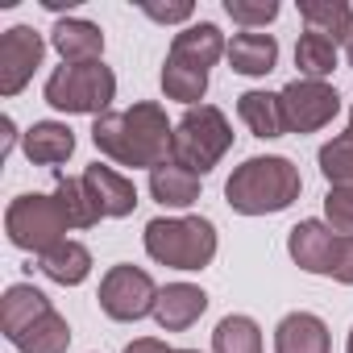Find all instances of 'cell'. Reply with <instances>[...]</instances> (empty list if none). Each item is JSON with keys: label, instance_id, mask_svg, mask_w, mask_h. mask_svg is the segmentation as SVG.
<instances>
[{"label": "cell", "instance_id": "cell-15", "mask_svg": "<svg viewBox=\"0 0 353 353\" xmlns=\"http://www.w3.org/2000/svg\"><path fill=\"white\" fill-rule=\"evenodd\" d=\"M328 328L320 316L312 312H291L283 316L279 332H274V353H328Z\"/></svg>", "mask_w": 353, "mask_h": 353}, {"label": "cell", "instance_id": "cell-13", "mask_svg": "<svg viewBox=\"0 0 353 353\" xmlns=\"http://www.w3.org/2000/svg\"><path fill=\"white\" fill-rule=\"evenodd\" d=\"M83 183H88V192H92L100 216H129V212L137 208V188L125 179V174H117L112 166H100V162L88 166V170H83Z\"/></svg>", "mask_w": 353, "mask_h": 353}, {"label": "cell", "instance_id": "cell-18", "mask_svg": "<svg viewBox=\"0 0 353 353\" xmlns=\"http://www.w3.org/2000/svg\"><path fill=\"white\" fill-rule=\"evenodd\" d=\"M299 17L307 21L312 34H320L328 42H349L353 38V9L345 0H303Z\"/></svg>", "mask_w": 353, "mask_h": 353}, {"label": "cell", "instance_id": "cell-32", "mask_svg": "<svg viewBox=\"0 0 353 353\" xmlns=\"http://www.w3.org/2000/svg\"><path fill=\"white\" fill-rule=\"evenodd\" d=\"M125 353H174V349H166L162 341L145 336V341H133V345H125Z\"/></svg>", "mask_w": 353, "mask_h": 353}, {"label": "cell", "instance_id": "cell-3", "mask_svg": "<svg viewBox=\"0 0 353 353\" xmlns=\"http://www.w3.org/2000/svg\"><path fill=\"white\" fill-rule=\"evenodd\" d=\"M145 254L174 270H204L216 258V229L204 216L179 221H150L145 225Z\"/></svg>", "mask_w": 353, "mask_h": 353}, {"label": "cell", "instance_id": "cell-8", "mask_svg": "<svg viewBox=\"0 0 353 353\" xmlns=\"http://www.w3.org/2000/svg\"><path fill=\"white\" fill-rule=\"evenodd\" d=\"M279 104H283V125L291 133H316L336 117L341 96L324 79H295L279 92Z\"/></svg>", "mask_w": 353, "mask_h": 353}, {"label": "cell", "instance_id": "cell-16", "mask_svg": "<svg viewBox=\"0 0 353 353\" xmlns=\"http://www.w3.org/2000/svg\"><path fill=\"white\" fill-rule=\"evenodd\" d=\"M150 192L166 208H188V204L200 200V174H192L188 166H179L174 158H166V162H158L150 170Z\"/></svg>", "mask_w": 353, "mask_h": 353}, {"label": "cell", "instance_id": "cell-5", "mask_svg": "<svg viewBox=\"0 0 353 353\" xmlns=\"http://www.w3.org/2000/svg\"><path fill=\"white\" fill-rule=\"evenodd\" d=\"M117 96V75L104 63H63L46 79V104L59 112H104Z\"/></svg>", "mask_w": 353, "mask_h": 353}, {"label": "cell", "instance_id": "cell-35", "mask_svg": "<svg viewBox=\"0 0 353 353\" xmlns=\"http://www.w3.org/2000/svg\"><path fill=\"white\" fill-rule=\"evenodd\" d=\"M349 137H353V112H349Z\"/></svg>", "mask_w": 353, "mask_h": 353}, {"label": "cell", "instance_id": "cell-14", "mask_svg": "<svg viewBox=\"0 0 353 353\" xmlns=\"http://www.w3.org/2000/svg\"><path fill=\"white\" fill-rule=\"evenodd\" d=\"M46 312H50V299H46L38 287L17 283V287L5 291V299H0V328H5L9 341H17V336H21L34 320H42Z\"/></svg>", "mask_w": 353, "mask_h": 353}, {"label": "cell", "instance_id": "cell-4", "mask_svg": "<svg viewBox=\"0 0 353 353\" xmlns=\"http://www.w3.org/2000/svg\"><path fill=\"white\" fill-rule=\"evenodd\" d=\"M233 145V129L225 121L221 108L212 104H200V108H188L183 121L174 125V137H170V158L188 166L192 174H208Z\"/></svg>", "mask_w": 353, "mask_h": 353}, {"label": "cell", "instance_id": "cell-28", "mask_svg": "<svg viewBox=\"0 0 353 353\" xmlns=\"http://www.w3.org/2000/svg\"><path fill=\"white\" fill-rule=\"evenodd\" d=\"M320 170L332 188H353V137L341 133L320 150Z\"/></svg>", "mask_w": 353, "mask_h": 353}, {"label": "cell", "instance_id": "cell-33", "mask_svg": "<svg viewBox=\"0 0 353 353\" xmlns=\"http://www.w3.org/2000/svg\"><path fill=\"white\" fill-rule=\"evenodd\" d=\"M345 54H349V67H353V38L345 42Z\"/></svg>", "mask_w": 353, "mask_h": 353}, {"label": "cell", "instance_id": "cell-36", "mask_svg": "<svg viewBox=\"0 0 353 353\" xmlns=\"http://www.w3.org/2000/svg\"><path fill=\"white\" fill-rule=\"evenodd\" d=\"M349 353H353V332H349Z\"/></svg>", "mask_w": 353, "mask_h": 353}, {"label": "cell", "instance_id": "cell-31", "mask_svg": "<svg viewBox=\"0 0 353 353\" xmlns=\"http://www.w3.org/2000/svg\"><path fill=\"white\" fill-rule=\"evenodd\" d=\"M145 17L162 21V26H174V21H188L192 17V5H141Z\"/></svg>", "mask_w": 353, "mask_h": 353}, {"label": "cell", "instance_id": "cell-24", "mask_svg": "<svg viewBox=\"0 0 353 353\" xmlns=\"http://www.w3.org/2000/svg\"><path fill=\"white\" fill-rule=\"evenodd\" d=\"M54 200H59V208H63V216H67L71 229H92L100 221V208H96V200H92V192H88L83 179H67V174H59Z\"/></svg>", "mask_w": 353, "mask_h": 353}, {"label": "cell", "instance_id": "cell-20", "mask_svg": "<svg viewBox=\"0 0 353 353\" xmlns=\"http://www.w3.org/2000/svg\"><path fill=\"white\" fill-rule=\"evenodd\" d=\"M26 154L42 166H59L75 154V133L59 121H38L30 133H26Z\"/></svg>", "mask_w": 353, "mask_h": 353}, {"label": "cell", "instance_id": "cell-2", "mask_svg": "<svg viewBox=\"0 0 353 353\" xmlns=\"http://www.w3.org/2000/svg\"><path fill=\"white\" fill-rule=\"evenodd\" d=\"M299 170L270 154V158H245L225 183V200L233 212L241 216H266V212H283L299 200Z\"/></svg>", "mask_w": 353, "mask_h": 353}, {"label": "cell", "instance_id": "cell-34", "mask_svg": "<svg viewBox=\"0 0 353 353\" xmlns=\"http://www.w3.org/2000/svg\"><path fill=\"white\" fill-rule=\"evenodd\" d=\"M174 353H200V349H174Z\"/></svg>", "mask_w": 353, "mask_h": 353}, {"label": "cell", "instance_id": "cell-1", "mask_svg": "<svg viewBox=\"0 0 353 353\" xmlns=\"http://www.w3.org/2000/svg\"><path fill=\"white\" fill-rule=\"evenodd\" d=\"M170 121L158 104H133L125 112H104L92 125V141L121 166H158L170 158Z\"/></svg>", "mask_w": 353, "mask_h": 353}, {"label": "cell", "instance_id": "cell-9", "mask_svg": "<svg viewBox=\"0 0 353 353\" xmlns=\"http://www.w3.org/2000/svg\"><path fill=\"white\" fill-rule=\"evenodd\" d=\"M158 303V287L145 270L137 266H112L100 283V307L112 320H141Z\"/></svg>", "mask_w": 353, "mask_h": 353}, {"label": "cell", "instance_id": "cell-22", "mask_svg": "<svg viewBox=\"0 0 353 353\" xmlns=\"http://www.w3.org/2000/svg\"><path fill=\"white\" fill-rule=\"evenodd\" d=\"M237 112H241V121L250 125L254 137H283V129H287L283 125V104L270 92H245L237 100Z\"/></svg>", "mask_w": 353, "mask_h": 353}, {"label": "cell", "instance_id": "cell-10", "mask_svg": "<svg viewBox=\"0 0 353 353\" xmlns=\"http://www.w3.org/2000/svg\"><path fill=\"white\" fill-rule=\"evenodd\" d=\"M42 54H46L42 34L30 30V26H13L5 38H0V92L17 96L34 79V71L42 67Z\"/></svg>", "mask_w": 353, "mask_h": 353}, {"label": "cell", "instance_id": "cell-26", "mask_svg": "<svg viewBox=\"0 0 353 353\" xmlns=\"http://www.w3.org/2000/svg\"><path fill=\"white\" fill-rule=\"evenodd\" d=\"M295 67L307 75V79H324V75H332V67H336V42H328V38H320V34H303L299 38V46H295Z\"/></svg>", "mask_w": 353, "mask_h": 353}, {"label": "cell", "instance_id": "cell-29", "mask_svg": "<svg viewBox=\"0 0 353 353\" xmlns=\"http://www.w3.org/2000/svg\"><path fill=\"white\" fill-rule=\"evenodd\" d=\"M225 13L241 26H266L279 17V5L274 0H225Z\"/></svg>", "mask_w": 353, "mask_h": 353}, {"label": "cell", "instance_id": "cell-6", "mask_svg": "<svg viewBox=\"0 0 353 353\" xmlns=\"http://www.w3.org/2000/svg\"><path fill=\"white\" fill-rule=\"evenodd\" d=\"M287 254L307 274H328L336 283H353V237L332 233L320 221H299L287 237Z\"/></svg>", "mask_w": 353, "mask_h": 353}, {"label": "cell", "instance_id": "cell-21", "mask_svg": "<svg viewBox=\"0 0 353 353\" xmlns=\"http://www.w3.org/2000/svg\"><path fill=\"white\" fill-rule=\"evenodd\" d=\"M42 274L63 283V287H75V283H83L92 274V254L79 241H63V245L42 254Z\"/></svg>", "mask_w": 353, "mask_h": 353}, {"label": "cell", "instance_id": "cell-11", "mask_svg": "<svg viewBox=\"0 0 353 353\" xmlns=\"http://www.w3.org/2000/svg\"><path fill=\"white\" fill-rule=\"evenodd\" d=\"M221 54H229L221 30H216L212 21H200V26H188L183 34H174L166 59L179 63V67H192V71H204V75H208V67H212Z\"/></svg>", "mask_w": 353, "mask_h": 353}, {"label": "cell", "instance_id": "cell-12", "mask_svg": "<svg viewBox=\"0 0 353 353\" xmlns=\"http://www.w3.org/2000/svg\"><path fill=\"white\" fill-rule=\"evenodd\" d=\"M204 307H208V295L200 287H192V283H170V287L158 291L154 316H158V324L166 332H183V328H192L204 316Z\"/></svg>", "mask_w": 353, "mask_h": 353}, {"label": "cell", "instance_id": "cell-19", "mask_svg": "<svg viewBox=\"0 0 353 353\" xmlns=\"http://www.w3.org/2000/svg\"><path fill=\"white\" fill-rule=\"evenodd\" d=\"M229 63L241 75H270L279 63V42L270 34H237L229 42Z\"/></svg>", "mask_w": 353, "mask_h": 353}, {"label": "cell", "instance_id": "cell-27", "mask_svg": "<svg viewBox=\"0 0 353 353\" xmlns=\"http://www.w3.org/2000/svg\"><path fill=\"white\" fill-rule=\"evenodd\" d=\"M162 92H166L170 100L196 104V100H204V92H208V75H204V71H192V67H179V63L166 59V67H162Z\"/></svg>", "mask_w": 353, "mask_h": 353}, {"label": "cell", "instance_id": "cell-7", "mask_svg": "<svg viewBox=\"0 0 353 353\" xmlns=\"http://www.w3.org/2000/svg\"><path fill=\"white\" fill-rule=\"evenodd\" d=\"M5 229H9V241L17 245V250H34V254H46V250H54V245H63L67 237V216H63V208H59V200L54 196H17L13 204H9V212H5Z\"/></svg>", "mask_w": 353, "mask_h": 353}, {"label": "cell", "instance_id": "cell-30", "mask_svg": "<svg viewBox=\"0 0 353 353\" xmlns=\"http://www.w3.org/2000/svg\"><path fill=\"white\" fill-rule=\"evenodd\" d=\"M324 212H328V221H332L336 233L353 237V188H332L324 196Z\"/></svg>", "mask_w": 353, "mask_h": 353}, {"label": "cell", "instance_id": "cell-25", "mask_svg": "<svg viewBox=\"0 0 353 353\" xmlns=\"http://www.w3.org/2000/svg\"><path fill=\"white\" fill-rule=\"evenodd\" d=\"M216 353H262V332L250 316H225L212 332Z\"/></svg>", "mask_w": 353, "mask_h": 353}, {"label": "cell", "instance_id": "cell-23", "mask_svg": "<svg viewBox=\"0 0 353 353\" xmlns=\"http://www.w3.org/2000/svg\"><path fill=\"white\" fill-rule=\"evenodd\" d=\"M21 353H67V345H71V328H67V320L50 307L42 320H34L17 341H13Z\"/></svg>", "mask_w": 353, "mask_h": 353}, {"label": "cell", "instance_id": "cell-17", "mask_svg": "<svg viewBox=\"0 0 353 353\" xmlns=\"http://www.w3.org/2000/svg\"><path fill=\"white\" fill-rule=\"evenodd\" d=\"M50 42H54V50H59L67 63H100V50H104V34H100V26L79 21V17L59 21L54 34H50Z\"/></svg>", "mask_w": 353, "mask_h": 353}]
</instances>
